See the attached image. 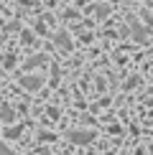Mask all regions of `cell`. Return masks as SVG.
<instances>
[{
    "instance_id": "obj_3",
    "label": "cell",
    "mask_w": 153,
    "mask_h": 155,
    "mask_svg": "<svg viewBox=\"0 0 153 155\" xmlns=\"http://www.w3.org/2000/svg\"><path fill=\"white\" fill-rule=\"evenodd\" d=\"M3 155H10V153H8V150H3Z\"/></svg>"
},
{
    "instance_id": "obj_1",
    "label": "cell",
    "mask_w": 153,
    "mask_h": 155,
    "mask_svg": "<svg viewBox=\"0 0 153 155\" xmlns=\"http://www.w3.org/2000/svg\"><path fill=\"white\" fill-rule=\"evenodd\" d=\"M69 140H72V143H92L94 140V132H69Z\"/></svg>"
},
{
    "instance_id": "obj_2",
    "label": "cell",
    "mask_w": 153,
    "mask_h": 155,
    "mask_svg": "<svg viewBox=\"0 0 153 155\" xmlns=\"http://www.w3.org/2000/svg\"><path fill=\"white\" fill-rule=\"evenodd\" d=\"M23 84H25V89H38V79H23Z\"/></svg>"
},
{
    "instance_id": "obj_4",
    "label": "cell",
    "mask_w": 153,
    "mask_h": 155,
    "mask_svg": "<svg viewBox=\"0 0 153 155\" xmlns=\"http://www.w3.org/2000/svg\"><path fill=\"white\" fill-rule=\"evenodd\" d=\"M107 155H112V153H107Z\"/></svg>"
}]
</instances>
